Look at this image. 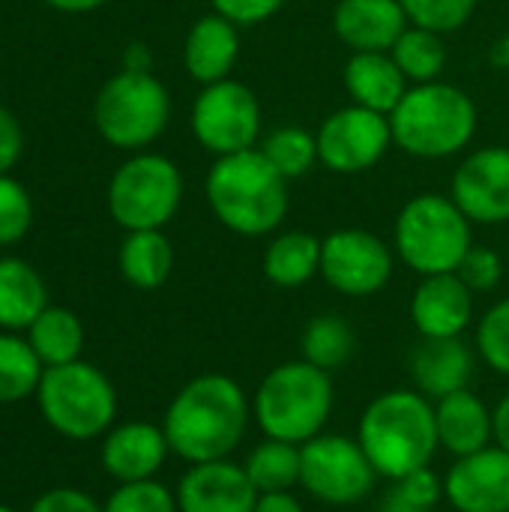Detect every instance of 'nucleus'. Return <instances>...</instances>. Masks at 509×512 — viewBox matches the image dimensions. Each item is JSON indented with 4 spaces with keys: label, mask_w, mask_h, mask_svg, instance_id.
Instances as JSON below:
<instances>
[{
    "label": "nucleus",
    "mask_w": 509,
    "mask_h": 512,
    "mask_svg": "<svg viewBox=\"0 0 509 512\" xmlns=\"http://www.w3.org/2000/svg\"><path fill=\"white\" fill-rule=\"evenodd\" d=\"M252 420V399L222 372L192 378L168 405L162 429L174 456L189 465L231 459Z\"/></svg>",
    "instance_id": "f257e3e1"
},
{
    "label": "nucleus",
    "mask_w": 509,
    "mask_h": 512,
    "mask_svg": "<svg viewBox=\"0 0 509 512\" xmlns=\"http://www.w3.org/2000/svg\"><path fill=\"white\" fill-rule=\"evenodd\" d=\"M357 441L381 480L396 483L420 468H432L441 450L435 402L414 387L387 390L366 405Z\"/></svg>",
    "instance_id": "f03ea898"
},
{
    "label": "nucleus",
    "mask_w": 509,
    "mask_h": 512,
    "mask_svg": "<svg viewBox=\"0 0 509 512\" xmlns=\"http://www.w3.org/2000/svg\"><path fill=\"white\" fill-rule=\"evenodd\" d=\"M204 192L213 216L243 237H264L276 231L291 204L288 180L258 147L219 156L207 174Z\"/></svg>",
    "instance_id": "7ed1b4c3"
},
{
    "label": "nucleus",
    "mask_w": 509,
    "mask_h": 512,
    "mask_svg": "<svg viewBox=\"0 0 509 512\" xmlns=\"http://www.w3.org/2000/svg\"><path fill=\"white\" fill-rule=\"evenodd\" d=\"M333 405V375L300 357L279 363L261 378L252 393V420L264 438L303 447L327 429Z\"/></svg>",
    "instance_id": "20e7f679"
},
{
    "label": "nucleus",
    "mask_w": 509,
    "mask_h": 512,
    "mask_svg": "<svg viewBox=\"0 0 509 512\" xmlns=\"http://www.w3.org/2000/svg\"><path fill=\"white\" fill-rule=\"evenodd\" d=\"M393 144L417 159H447L465 150L477 132L474 99L447 81L411 84L390 114Z\"/></svg>",
    "instance_id": "39448f33"
},
{
    "label": "nucleus",
    "mask_w": 509,
    "mask_h": 512,
    "mask_svg": "<svg viewBox=\"0 0 509 512\" xmlns=\"http://www.w3.org/2000/svg\"><path fill=\"white\" fill-rule=\"evenodd\" d=\"M393 240L402 264L420 276L456 273L474 246L471 219L453 198L435 192H423L399 210Z\"/></svg>",
    "instance_id": "423d86ee"
},
{
    "label": "nucleus",
    "mask_w": 509,
    "mask_h": 512,
    "mask_svg": "<svg viewBox=\"0 0 509 512\" xmlns=\"http://www.w3.org/2000/svg\"><path fill=\"white\" fill-rule=\"evenodd\" d=\"M39 411L54 432L72 441H90L105 435L117 417V390L105 372L90 363H63L42 372Z\"/></svg>",
    "instance_id": "0eeeda50"
},
{
    "label": "nucleus",
    "mask_w": 509,
    "mask_h": 512,
    "mask_svg": "<svg viewBox=\"0 0 509 512\" xmlns=\"http://www.w3.org/2000/svg\"><path fill=\"white\" fill-rule=\"evenodd\" d=\"M168 117V90L150 72H117L102 84L93 102L96 129L117 150H144L165 132Z\"/></svg>",
    "instance_id": "6e6552de"
},
{
    "label": "nucleus",
    "mask_w": 509,
    "mask_h": 512,
    "mask_svg": "<svg viewBox=\"0 0 509 512\" xmlns=\"http://www.w3.org/2000/svg\"><path fill=\"white\" fill-rule=\"evenodd\" d=\"M183 201L180 168L162 153H135L108 183V210L126 231H162Z\"/></svg>",
    "instance_id": "1a4fd4ad"
},
{
    "label": "nucleus",
    "mask_w": 509,
    "mask_h": 512,
    "mask_svg": "<svg viewBox=\"0 0 509 512\" xmlns=\"http://www.w3.org/2000/svg\"><path fill=\"white\" fill-rule=\"evenodd\" d=\"M378 480L381 477L375 474L357 438L321 432L300 447V489L321 504H360L372 495Z\"/></svg>",
    "instance_id": "9d476101"
},
{
    "label": "nucleus",
    "mask_w": 509,
    "mask_h": 512,
    "mask_svg": "<svg viewBox=\"0 0 509 512\" xmlns=\"http://www.w3.org/2000/svg\"><path fill=\"white\" fill-rule=\"evenodd\" d=\"M192 132L216 159L252 150L261 138V102L234 78L204 84L192 105Z\"/></svg>",
    "instance_id": "9b49d317"
},
{
    "label": "nucleus",
    "mask_w": 509,
    "mask_h": 512,
    "mask_svg": "<svg viewBox=\"0 0 509 512\" xmlns=\"http://www.w3.org/2000/svg\"><path fill=\"white\" fill-rule=\"evenodd\" d=\"M321 276L345 297H372L393 279V252L372 231L339 228L321 240Z\"/></svg>",
    "instance_id": "f8f14e48"
},
{
    "label": "nucleus",
    "mask_w": 509,
    "mask_h": 512,
    "mask_svg": "<svg viewBox=\"0 0 509 512\" xmlns=\"http://www.w3.org/2000/svg\"><path fill=\"white\" fill-rule=\"evenodd\" d=\"M318 162L333 174H363L375 168L393 144L390 117L363 105L333 111L318 129Z\"/></svg>",
    "instance_id": "ddd939ff"
},
{
    "label": "nucleus",
    "mask_w": 509,
    "mask_h": 512,
    "mask_svg": "<svg viewBox=\"0 0 509 512\" xmlns=\"http://www.w3.org/2000/svg\"><path fill=\"white\" fill-rule=\"evenodd\" d=\"M453 201L480 225L509 222V147H480L453 174Z\"/></svg>",
    "instance_id": "4468645a"
},
{
    "label": "nucleus",
    "mask_w": 509,
    "mask_h": 512,
    "mask_svg": "<svg viewBox=\"0 0 509 512\" xmlns=\"http://www.w3.org/2000/svg\"><path fill=\"white\" fill-rule=\"evenodd\" d=\"M444 501L456 512H509V453L489 444L444 474Z\"/></svg>",
    "instance_id": "2eb2a0df"
},
{
    "label": "nucleus",
    "mask_w": 509,
    "mask_h": 512,
    "mask_svg": "<svg viewBox=\"0 0 509 512\" xmlns=\"http://www.w3.org/2000/svg\"><path fill=\"white\" fill-rule=\"evenodd\" d=\"M174 495L180 512H252L258 504V489L246 468L231 459L192 465Z\"/></svg>",
    "instance_id": "dca6fc26"
},
{
    "label": "nucleus",
    "mask_w": 509,
    "mask_h": 512,
    "mask_svg": "<svg viewBox=\"0 0 509 512\" xmlns=\"http://www.w3.org/2000/svg\"><path fill=\"white\" fill-rule=\"evenodd\" d=\"M474 318V291L459 273L423 276L411 297V321L420 339H456Z\"/></svg>",
    "instance_id": "f3484780"
},
{
    "label": "nucleus",
    "mask_w": 509,
    "mask_h": 512,
    "mask_svg": "<svg viewBox=\"0 0 509 512\" xmlns=\"http://www.w3.org/2000/svg\"><path fill=\"white\" fill-rule=\"evenodd\" d=\"M168 453L171 447L162 426L132 420L105 432L99 459L105 474L114 477L117 483H138V480H156Z\"/></svg>",
    "instance_id": "a211bd4d"
},
{
    "label": "nucleus",
    "mask_w": 509,
    "mask_h": 512,
    "mask_svg": "<svg viewBox=\"0 0 509 512\" xmlns=\"http://www.w3.org/2000/svg\"><path fill=\"white\" fill-rule=\"evenodd\" d=\"M399 0H339L333 30L351 51H390L408 27Z\"/></svg>",
    "instance_id": "6ab92c4d"
},
{
    "label": "nucleus",
    "mask_w": 509,
    "mask_h": 512,
    "mask_svg": "<svg viewBox=\"0 0 509 512\" xmlns=\"http://www.w3.org/2000/svg\"><path fill=\"white\" fill-rule=\"evenodd\" d=\"M474 378V351L462 336L420 339L411 354V381L426 399L438 402L450 393L468 390Z\"/></svg>",
    "instance_id": "aec40b11"
},
{
    "label": "nucleus",
    "mask_w": 509,
    "mask_h": 512,
    "mask_svg": "<svg viewBox=\"0 0 509 512\" xmlns=\"http://www.w3.org/2000/svg\"><path fill=\"white\" fill-rule=\"evenodd\" d=\"M240 57V27L210 12L198 18L183 42V66L198 84H216L231 78V69Z\"/></svg>",
    "instance_id": "412c9836"
},
{
    "label": "nucleus",
    "mask_w": 509,
    "mask_h": 512,
    "mask_svg": "<svg viewBox=\"0 0 509 512\" xmlns=\"http://www.w3.org/2000/svg\"><path fill=\"white\" fill-rule=\"evenodd\" d=\"M435 426H438L441 450H447L453 459L471 456V453L495 444L492 408L471 387L435 402Z\"/></svg>",
    "instance_id": "4be33fe9"
},
{
    "label": "nucleus",
    "mask_w": 509,
    "mask_h": 512,
    "mask_svg": "<svg viewBox=\"0 0 509 512\" xmlns=\"http://www.w3.org/2000/svg\"><path fill=\"white\" fill-rule=\"evenodd\" d=\"M408 87L411 84L390 51H354L345 63V90L354 105H363L369 111L390 117Z\"/></svg>",
    "instance_id": "5701e85b"
},
{
    "label": "nucleus",
    "mask_w": 509,
    "mask_h": 512,
    "mask_svg": "<svg viewBox=\"0 0 509 512\" xmlns=\"http://www.w3.org/2000/svg\"><path fill=\"white\" fill-rule=\"evenodd\" d=\"M48 306L42 276L21 258H0V327L27 330Z\"/></svg>",
    "instance_id": "b1692460"
},
{
    "label": "nucleus",
    "mask_w": 509,
    "mask_h": 512,
    "mask_svg": "<svg viewBox=\"0 0 509 512\" xmlns=\"http://www.w3.org/2000/svg\"><path fill=\"white\" fill-rule=\"evenodd\" d=\"M174 270V249L162 231H126L120 246V273L132 288L156 291Z\"/></svg>",
    "instance_id": "393cba45"
},
{
    "label": "nucleus",
    "mask_w": 509,
    "mask_h": 512,
    "mask_svg": "<svg viewBox=\"0 0 509 512\" xmlns=\"http://www.w3.org/2000/svg\"><path fill=\"white\" fill-rule=\"evenodd\" d=\"M321 273V240L309 231H285L264 252V276L276 288H300Z\"/></svg>",
    "instance_id": "a878e982"
},
{
    "label": "nucleus",
    "mask_w": 509,
    "mask_h": 512,
    "mask_svg": "<svg viewBox=\"0 0 509 512\" xmlns=\"http://www.w3.org/2000/svg\"><path fill=\"white\" fill-rule=\"evenodd\" d=\"M27 342L45 369L75 363L84 348V327L75 312L63 306H45L39 318L27 327Z\"/></svg>",
    "instance_id": "bb28decb"
},
{
    "label": "nucleus",
    "mask_w": 509,
    "mask_h": 512,
    "mask_svg": "<svg viewBox=\"0 0 509 512\" xmlns=\"http://www.w3.org/2000/svg\"><path fill=\"white\" fill-rule=\"evenodd\" d=\"M354 348H357V336H354L351 324L336 312L315 315L303 327V336H300L303 360H309L312 366H318L330 375L351 360Z\"/></svg>",
    "instance_id": "cd10ccee"
},
{
    "label": "nucleus",
    "mask_w": 509,
    "mask_h": 512,
    "mask_svg": "<svg viewBox=\"0 0 509 512\" xmlns=\"http://www.w3.org/2000/svg\"><path fill=\"white\" fill-rule=\"evenodd\" d=\"M243 468L252 486L258 489V495L291 492L294 486H300V447L288 441L264 438L258 447L249 450Z\"/></svg>",
    "instance_id": "c85d7f7f"
},
{
    "label": "nucleus",
    "mask_w": 509,
    "mask_h": 512,
    "mask_svg": "<svg viewBox=\"0 0 509 512\" xmlns=\"http://www.w3.org/2000/svg\"><path fill=\"white\" fill-rule=\"evenodd\" d=\"M390 57L396 60V66L402 69L408 84L438 81L447 66V48H444L441 33L417 27V24L405 27V33L390 48Z\"/></svg>",
    "instance_id": "c756f323"
},
{
    "label": "nucleus",
    "mask_w": 509,
    "mask_h": 512,
    "mask_svg": "<svg viewBox=\"0 0 509 512\" xmlns=\"http://www.w3.org/2000/svg\"><path fill=\"white\" fill-rule=\"evenodd\" d=\"M42 372L45 366L27 339L15 333H0V405L33 396L39 390Z\"/></svg>",
    "instance_id": "7c9ffc66"
},
{
    "label": "nucleus",
    "mask_w": 509,
    "mask_h": 512,
    "mask_svg": "<svg viewBox=\"0 0 509 512\" xmlns=\"http://www.w3.org/2000/svg\"><path fill=\"white\" fill-rule=\"evenodd\" d=\"M285 180L306 177L318 162V138L303 126H279L258 147Z\"/></svg>",
    "instance_id": "2f4dec72"
},
{
    "label": "nucleus",
    "mask_w": 509,
    "mask_h": 512,
    "mask_svg": "<svg viewBox=\"0 0 509 512\" xmlns=\"http://www.w3.org/2000/svg\"><path fill=\"white\" fill-rule=\"evenodd\" d=\"M408 21L435 33H453L468 24L477 9V0H399Z\"/></svg>",
    "instance_id": "473e14b6"
},
{
    "label": "nucleus",
    "mask_w": 509,
    "mask_h": 512,
    "mask_svg": "<svg viewBox=\"0 0 509 512\" xmlns=\"http://www.w3.org/2000/svg\"><path fill=\"white\" fill-rule=\"evenodd\" d=\"M102 512H180V507L177 495L159 480H138L120 483L105 501Z\"/></svg>",
    "instance_id": "72a5a7b5"
},
{
    "label": "nucleus",
    "mask_w": 509,
    "mask_h": 512,
    "mask_svg": "<svg viewBox=\"0 0 509 512\" xmlns=\"http://www.w3.org/2000/svg\"><path fill=\"white\" fill-rule=\"evenodd\" d=\"M477 351L492 372L509 378V297L495 303L477 324Z\"/></svg>",
    "instance_id": "f704fd0d"
},
{
    "label": "nucleus",
    "mask_w": 509,
    "mask_h": 512,
    "mask_svg": "<svg viewBox=\"0 0 509 512\" xmlns=\"http://www.w3.org/2000/svg\"><path fill=\"white\" fill-rule=\"evenodd\" d=\"M33 225V201L27 189L9 177L0 174V246L18 243Z\"/></svg>",
    "instance_id": "c9c22d12"
},
{
    "label": "nucleus",
    "mask_w": 509,
    "mask_h": 512,
    "mask_svg": "<svg viewBox=\"0 0 509 512\" xmlns=\"http://www.w3.org/2000/svg\"><path fill=\"white\" fill-rule=\"evenodd\" d=\"M459 279L474 291V294H489L501 285L504 279V261L495 249L489 246H471L468 255L459 264Z\"/></svg>",
    "instance_id": "e433bc0d"
},
{
    "label": "nucleus",
    "mask_w": 509,
    "mask_h": 512,
    "mask_svg": "<svg viewBox=\"0 0 509 512\" xmlns=\"http://www.w3.org/2000/svg\"><path fill=\"white\" fill-rule=\"evenodd\" d=\"M393 489H396L405 501H411L414 507H420L423 512H432L441 501H444V480H441L432 468H420V471H414V474L396 480Z\"/></svg>",
    "instance_id": "4c0bfd02"
},
{
    "label": "nucleus",
    "mask_w": 509,
    "mask_h": 512,
    "mask_svg": "<svg viewBox=\"0 0 509 512\" xmlns=\"http://www.w3.org/2000/svg\"><path fill=\"white\" fill-rule=\"evenodd\" d=\"M285 0H210L213 12L228 18L237 27H255L267 18H273L282 9Z\"/></svg>",
    "instance_id": "58836bf2"
},
{
    "label": "nucleus",
    "mask_w": 509,
    "mask_h": 512,
    "mask_svg": "<svg viewBox=\"0 0 509 512\" xmlns=\"http://www.w3.org/2000/svg\"><path fill=\"white\" fill-rule=\"evenodd\" d=\"M30 512H102V507L78 489H51L30 507Z\"/></svg>",
    "instance_id": "ea45409f"
},
{
    "label": "nucleus",
    "mask_w": 509,
    "mask_h": 512,
    "mask_svg": "<svg viewBox=\"0 0 509 512\" xmlns=\"http://www.w3.org/2000/svg\"><path fill=\"white\" fill-rule=\"evenodd\" d=\"M21 147H24L21 123L15 120V114L9 108L0 105V174H9V168L21 156Z\"/></svg>",
    "instance_id": "a19ab883"
},
{
    "label": "nucleus",
    "mask_w": 509,
    "mask_h": 512,
    "mask_svg": "<svg viewBox=\"0 0 509 512\" xmlns=\"http://www.w3.org/2000/svg\"><path fill=\"white\" fill-rule=\"evenodd\" d=\"M252 512H306V507L291 492H270V495H258V504Z\"/></svg>",
    "instance_id": "79ce46f5"
},
{
    "label": "nucleus",
    "mask_w": 509,
    "mask_h": 512,
    "mask_svg": "<svg viewBox=\"0 0 509 512\" xmlns=\"http://www.w3.org/2000/svg\"><path fill=\"white\" fill-rule=\"evenodd\" d=\"M492 438L501 450L509 453V393L492 408Z\"/></svg>",
    "instance_id": "37998d69"
},
{
    "label": "nucleus",
    "mask_w": 509,
    "mask_h": 512,
    "mask_svg": "<svg viewBox=\"0 0 509 512\" xmlns=\"http://www.w3.org/2000/svg\"><path fill=\"white\" fill-rule=\"evenodd\" d=\"M45 3L60 12H93V9L105 6L108 0H45Z\"/></svg>",
    "instance_id": "c03bdc74"
},
{
    "label": "nucleus",
    "mask_w": 509,
    "mask_h": 512,
    "mask_svg": "<svg viewBox=\"0 0 509 512\" xmlns=\"http://www.w3.org/2000/svg\"><path fill=\"white\" fill-rule=\"evenodd\" d=\"M378 512H423L420 507H414L411 501H405L396 489H390L384 498H381V504H378Z\"/></svg>",
    "instance_id": "a18cd8bd"
},
{
    "label": "nucleus",
    "mask_w": 509,
    "mask_h": 512,
    "mask_svg": "<svg viewBox=\"0 0 509 512\" xmlns=\"http://www.w3.org/2000/svg\"><path fill=\"white\" fill-rule=\"evenodd\" d=\"M489 60H492L498 69H509V36H501V39H495V42H492Z\"/></svg>",
    "instance_id": "49530a36"
},
{
    "label": "nucleus",
    "mask_w": 509,
    "mask_h": 512,
    "mask_svg": "<svg viewBox=\"0 0 509 512\" xmlns=\"http://www.w3.org/2000/svg\"><path fill=\"white\" fill-rule=\"evenodd\" d=\"M0 512H15V510H9V507H3V504H0Z\"/></svg>",
    "instance_id": "de8ad7c7"
}]
</instances>
